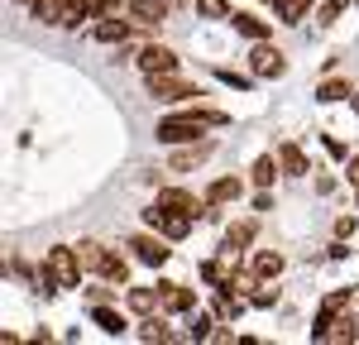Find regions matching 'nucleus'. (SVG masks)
Segmentation results:
<instances>
[{"label":"nucleus","mask_w":359,"mask_h":345,"mask_svg":"<svg viewBox=\"0 0 359 345\" xmlns=\"http://www.w3.org/2000/svg\"><path fill=\"white\" fill-rule=\"evenodd\" d=\"M335 235L350 240V235H355V216H340V221H335Z\"/></svg>","instance_id":"2f4dec72"},{"label":"nucleus","mask_w":359,"mask_h":345,"mask_svg":"<svg viewBox=\"0 0 359 345\" xmlns=\"http://www.w3.org/2000/svg\"><path fill=\"white\" fill-rule=\"evenodd\" d=\"M225 201H240V177H216L206 187V206H225Z\"/></svg>","instance_id":"ddd939ff"},{"label":"nucleus","mask_w":359,"mask_h":345,"mask_svg":"<svg viewBox=\"0 0 359 345\" xmlns=\"http://www.w3.org/2000/svg\"><path fill=\"white\" fill-rule=\"evenodd\" d=\"M149 96H154V101H192L201 91L187 86V82H177L172 72H163V77H149Z\"/></svg>","instance_id":"39448f33"},{"label":"nucleus","mask_w":359,"mask_h":345,"mask_svg":"<svg viewBox=\"0 0 359 345\" xmlns=\"http://www.w3.org/2000/svg\"><path fill=\"white\" fill-rule=\"evenodd\" d=\"M278 163H283V172H287V177H302V172H311V163H306V154L297 149V144H283V149H278Z\"/></svg>","instance_id":"2eb2a0df"},{"label":"nucleus","mask_w":359,"mask_h":345,"mask_svg":"<svg viewBox=\"0 0 359 345\" xmlns=\"http://www.w3.org/2000/svg\"><path fill=\"white\" fill-rule=\"evenodd\" d=\"M130 250H135V259H139V264H149V269L168 264V255H172V250H168V235H163V240H158V235H135Z\"/></svg>","instance_id":"423d86ee"},{"label":"nucleus","mask_w":359,"mask_h":345,"mask_svg":"<svg viewBox=\"0 0 359 345\" xmlns=\"http://www.w3.org/2000/svg\"><path fill=\"white\" fill-rule=\"evenodd\" d=\"M211 326H216L211 316H201V312H196V316H192V341H211Z\"/></svg>","instance_id":"cd10ccee"},{"label":"nucleus","mask_w":359,"mask_h":345,"mask_svg":"<svg viewBox=\"0 0 359 345\" xmlns=\"http://www.w3.org/2000/svg\"><path fill=\"white\" fill-rule=\"evenodd\" d=\"M350 96V86L340 82V77H331V82H321V91H316V101H326V106H335V101H345Z\"/></svg>","instance_id":"b1692460"},{"label":"nucleus","mask_w":359,"mask_h":345,"mask_svg":"<svg viewBox=\"0 0 359 345\" xmlns=\"http://www.w3.org/2000/svg\"><path fill=\"white\" fill-rule=\"evenodd\" d=\"M82 255L77 250H67V245H53L48 255H43V273L53 278V288H77L82 283Z\"/></svg>","instance_id":"f03ea898"},{"label":"nucleus","mask_w":359,"mask_h":345,"mask_svg":"<svg viewBox=\"0 0 359 345\" xmlns=\"http://www.w3.org/2000/svg\"><path fill=\"white\" fill-rule=\"evenodd\" d=\"M225 10H230L225 0H196V15H206V20H221Z\"/></svg>","instance_id":"bb28decb"},{"label":"nucleus","mask_w":359,"mask_h":345,"mask_svg":"<svg viewBox=\"0 0 359 345\" xmlns=\"http://www.w3.org/2000/svg\"><path fill=\"white\" fill-rule=\"evenodd\" d=\"M345 5H350V0H326V5H321V15H316V25H335V20L345 15Z\"/></svg>","instance_id":"a878e982"},{"label":"nucleus","mask_w":359,"mask_h":345,"mask_svg":"<svg viewBox=\"0 0 359 345\" xmlns=\"http://www.w3.org/2000/svg\"><path fill=\"white\" fill-rule=\"evenodd\" d=\"M139 72L144 77H163V72H177V53L163 48V43H149V48H139Z\"/></svg>","instance_id":"20e7f679"},{"label":"nucleus","mask_w":359,"mask_h":345,"mask_svg":"<svg viewBox=\"0 0 359 345\" xmlns=\"http://www.w3.org/2000/svg\"><path fill=\"white\" fill-rule=\"evenodd\" d=\"M77 255H82V264L91 269V273H101L106 283H125V273H130V264H125L120 255H111L106 245H96V240H82Z\"/></svg>","instance_id":"7ed1b4c3"},{"label":"nucleus","mask_w":359,"mask_h":345,"mask_svg":"<svg viewBox=\"0 0 359 345\" xmlns=\"http://www.w3.org/2000/svg\"><path fill=\"white\" fill-rule=\"evenodd\" d=\"M130 29H135V20L111 15V20H101V25H96V39H101V43H125V39H130Z\"/></svg>","instance_id":"4468645a"},{"label":"nucleus","mask_w":359,"mask_h":345,"mask_svg":"<svg viewBox=\"0 0 359 345\" xmlns=\"http://www.w3.org/2000/svg\"><path fill=\"white\" fill-rule=\"evenodd\" d=\"M249 302H254V307H273V302H278V288H254V292H249Z\"/></svg>","instance_id":"c85d7f7f"},{"label":"nucleus","mask_w":359,"mask_h":345,"mask_svg":"<svg viewBox=\"0 0 359 345\" xmlns=\"http://www.w3.org/2000/svg\"><path fill=\"white\" fill-rule=\"evenodd\" d=\"M91 321H96V326H101L106 336H125V326H130V321H125L120 312H111V307H101V302L91 307Z\"/></svg>","instance_id":"f3484780"},{"label":"nucleus","mask_w":359,"mask_h":345,"mask_svg":"<svg viewBox=\"0 0 359 345\" xmlns=\"http://www.w3.org/2000/svg\"><path fill=\"white\" fill-rule=\"evenodd\" d=\"M249 67H254V77H283L287 72V58L278 53V48H269V43H259L249 53Z\"/></svg>","instance_id":"0eeeda50"},{"label":"nucleus","mask_w":359,"mask_h":345,"mask_svg":"<svg viewBox=\"0 0 359 345\" xmlns=\"http://www.w3.org/2000/svg\"><path fill=\"white\" fill-rule=\"evenodd\" d=\"M158 297H163V312H177V316L196 312V292L182 283H158Z\"/></svg>","instance_id":"6e6552de"},{"label":"nucleus","mask_w":359,"mask_h":345,"mask_svg":"<svg viewBox=\"0 0 359 345\" xmlns=\"http://www.w3.org/2000/svg\"><path fill=\"white\" fill-rule=\"evenodd\" d=\"M130 15H135V25L158 29L168 20V0H130Z\"/></svg>","instance_id":"1a4fd4ad"},{"label":"nucleus","mask_w":359,"mask_h":345,"mask_svg":"<svg viewBox=\"0 0 359 345\" xmlns=\"http://www.w3.org/2000/svg\"><path fill=\"white\" fill-rule=\"evenodd\" d=\"M20 5H29V10H34V5H43V0H20Z\"/></svg>","instance_id":"72a5a7b5"},{"label":"nucleus","mask_w":359,"mask_h":345,"mask_svg":"<svg viewBox=\"0 0 359 345\" xmlns=\"http://www.w3.org/2000/svg\"><path fill=\"white\" fill-rule=\"evenodd\" d=\"M96 15H101V20H111V15H120V0H96Z\"/></svg>","instance_id":"7c9ffc66"},{"label":"nucleus","mask_w":359,"mask_h":345,"mask_svg":"<svg viewBox=\"0 0 359 345\" xmlns=\"http://www.w3.org/2000/svg\"><path fill=\"white\" fill-rule=\"evenodd\" d=\"M306 5H311V0H278V20H283V25H302Z\"/></svg>","instance_id":"5701e85b"},{"label":"nucleus","mask_w":359,"mask_h":345,"mask_svg":"<svg viewBox=\"0 0 359 345\" xmlns=\"http://www.w3.org/2000/svg\"><path fill=\"white\" fill-rule=\"evenodd\" d=\"M221 82H225V86H240V91H245L249 77H245V72H230V67H221Z\"/></svg>","instance_id":"c756f323"},{"label":"nucleus","mask_w":359,"mask_h":345,"mask_svg":"<svg viewBox=\"0 0 359 345\" xmlns=\"http://www.w3.org/2000/svg\"><path fill=\"white\" fill-rule=\"evenodd\" d=\"M235 29H240L245 39H254V43H259V39H269V25H264L259 15H235Z\"/></svg>","instance_id":"4be33fe9"},{"label":"nucleus","mask_w":359,"mask_h":345,"mask_svg":"<svg viewBox=\"0 0 359 345\" xmlns=\"http://www.w3.org/2000/svg\"><path fill=\"white\" fill-rule=\"evenodd\" d=\"M139 336H144V341H172V331H168V326L158 321V316H144V326H139Z\"/></svg>","instance_id":"393cba45"},{"label":"nucleus","mask_w":359,"mask_h":345,"mask_svg":"<svg viewBox=\"0 0 359 345\" xmlns=\"http://www.w3.org/2000/svg\"><path fill=\"white\" fill-rule=\"evenodd\" d=\"M345 172H350V182H355V187H359V154H355V158H350V163H345Z\"/></svg>","instance_id":"473e14b6"},{"label":"nucleus","mask_w":359,"mask_h":345,"mask_svg":"<svg viewBox=\"0 0 359 345\" xmlns=\"http://www.w3.org/2000/svg\"><path fill=\"white\" fill-rule=\"evenodd\" d=\"M192 221H196V216H187V211H163V226H158V230H163L168 240H182V235L192 230Z\"/></svg>","instance_id":"6ab92c4d"},{"label":"nucleus","mask_w":359,"mask_h":345,"mask_svg":"<svg viewBox=\"0 0 359 345\" xmlns=\"http://www.w3.org/2000/svg\"><path fill=\"white\" fill-rule=\"evenodd\" d=\"M211 125H225V115L192 106L187 115H168V120H158V140L163 144H196V135H206Z\"/></svg>","instance_id":"f257e3e1"},{"label":"nucleus","mask_w":359,"mask_h":345,"mask_svg":"<svg viewBox=\"0 0 359 345\" xmlns=\"http://www.w3.org/2000/svg\"><path fill=\"white\" fill-rule=\"evenodd\" d=\"M249 240H254V226H249V221H240V226H230V230H225V245H221V250L240 255V250H245Z\"/></svg>","instance_id":"412c9836"},{"label":"nucleus","mask_w":359,"mask_h":345,"mask_svg":"<svg viewBox=\"0 0 359 345\" xmlns=\"http://www.w3.org/2000/svg\"><path fill=\"white\" fill-rule=\"evenodd\" d=\"M283 172V163H278L273 154H264V158H254V182L259 187H273V177Z\"/></svg>","instance_id":"aec40b11"},{"label":"nucleus","mask_w":359,"mask_h":345,"mask_svg":"<svg viewBox=\"0 0 359 345\" xmlns=\"http://www.w3.org/2000/svg\"><path fill=\"white\" fill-rule=\"evenodd\" d=\"M158 206H163V211H187V216H201V201H196L192 192H182V187L158 192Z\"/></svg>","instance_id":"f8f14e48"},{"label":"nucleus","mask_w":359,"mask_h":345,"mask_svg":"<svg viewBox=\"0 0 359 345\" xmlns=\"http://www.w3.org/2000/svg\"><path fill=\"white\" fill-rule=\"evenodd\" d=\"M235 273H240V269H235V255H230V250H225V259H211V264H201V278H206L211 288H225L230 278H235Z\"/></svg>","instance_id":"9d476101"},{"label":"nucleus","mask_w":359,"mask_h":345,"mask_svg":"<svg viewBox=\"0 0 359 345\" xmlns=\"http://www.w3.org/2000/svg\"><path fill=\"white\" fill-rule=\"evenodd\" d=\"M211 149H216V144H211V140H201L196 149H182V154H172V172H187V168H196L201 158H211Z\"/></svg>","instance_id":"dca6fc26"},{"label":"nucleus","mask_w":359,"mask_h":345,"mask_svg":"<svg viewBox=\"0 0 359 345\" xmlns=\"http://www.w3.org/2000/svg\"><path fill=\"white\" fill-rule=\"evenodd\" d=\"M269 5H278V0H269Z\"/></svg>","instance_id":"c9c22d12"},{"label":"nucleus","mask_w":359,"mask_h":345,"mask_svg":"<svg viewBox=\"0 0 359 345\" xmlns=\"http://www.w3.org/2000/svg\"><path fill=\"white\" fill-rule=\"evenodd\" d=\"M283 273V255L278 250H259L254 255V278H278Z\"/></svg>","instance_id":"a211bd4d"},{"label":"nucleus","mask_w":359,"mask_h":345,"mask_svg":"<svg viewBox=\"0 0 359 345\" xmlns=\"http://www.w3.org/2000/svg\"><path fill=\"white\" fill-rule=\"evenodd\" d=\"M350 106H355V111H359V91H355V96H350Z\"/></svg>","instance_id":"f704fd0d"},{"label":"nucleus","mask_w":359,"mask_h":345,"mask_svg":"<svg viewBox=\"0 0 359 345\" xmlns=\"http://www.w3.org/2000/svg\"><path fill=\"white\" fill-rule=\"evenodd\" d=\"M125 302H130V312H139V316H154L158 307H163L158 288H130V292H125Z\"/></svg>","instance_id":"9b49d317"}]
</instances>
